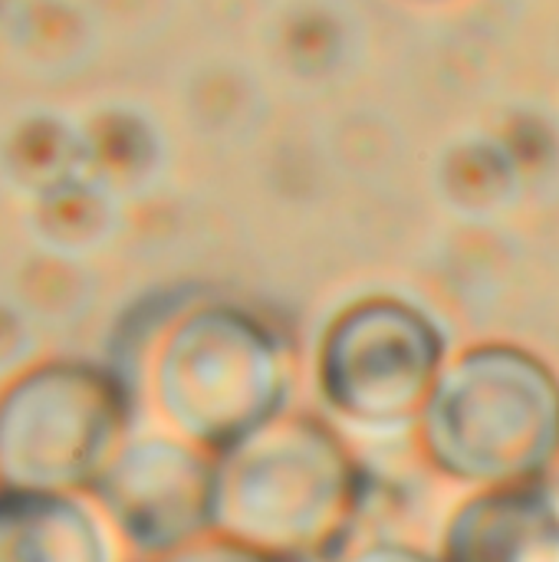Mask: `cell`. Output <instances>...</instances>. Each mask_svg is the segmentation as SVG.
<instances>
[{
  "instance_id": "6da1fadb",
  "label": "cell",
  "mask_w": 559,
  "mask_h": 562,
  "mask_svg": "<svg viewBox=\"0 0 559 562\" xmlns=\"http://www.w3.org/2000/svg\"><path fill=\"white\" fill-rule=\"evenodd\" d=\"M109 362L158 425L224 454L293 408L297 342L260 306L211 290H161L122 319Z\"/></svg>"
},
{
  "instance_id": "7a4b0ae2",
  "label": "cell",
  "mask_w": 559,
  "mask_h": 562,
  "mask_svg": "<svg viewBox=\"0 0 559 562\" xmlns=\"http://www.w3.org/2000/svg\"><path fill=\"white\" fill-rule=\"evenodd\" d=\"M422 458L458 484L544 481L559 448L557 369L514 339H478L445 362L415 425Z\"/></svg>"
},
{
  "instance_id": "3957f363",
  "label": "cell",
  "mask_w": 559,
  "mask_h": 562,
  "mask_svg": "<svg viewBox=\"0 0 559 562\" xmlns=\"http://www.w3.org/2000/svg\"><path fill=\"white\" fill-rule=\"evenodd\" d=\"M362 497V471L339 425L290 408L217 454L214 533L277 560L320 557L343 540Z\"/></svg>"
},
{
  "instance_id": "277c9868",
  "label": "cell",
  "mask_w": 559,
  "mask_h": 562,
  "mask_svg": "<svg viewBox=\"0 0 559 562\" xmlns=\"http://www.w3.org/2000/svg\"><path fill=\"white\" fill-rule=\"evenodd\" d=\"M138 395L109 359H40L0 385V484L89 494L138 422Z\"/></svg>"
},
{
  "instance_id": "5b68a950",
  "label": "cell",
  "mask_w": 559,
  "mask_h": 562,
  "mask_svg": "<svg viewBox=\"0 0 559 562\" xmlns=\"http://www.w3.org/2000/svg\"><path fill=\"white\" fill-rule=\"evenodd\" d=\"M451 352L445 323L418 300L389 290L353 296L316 336V402L339 428L415 431Z\"/></svg>"
},
{
  "instance_id": "8992f818",
  "label": "cell",
  "mask_w": 559,
  "mask_h": 562,
  "mask_svg": "<svg viewBox=\"0 0 559 562\" xmlns=\"http://www.w3.org/2000/svg\"><path fill=\"white\" fill-rule=\"evenodd\" d=\"M217 454L158 428L132 431L89 487V501L142 560L214 533Z\"/></svg>"
},
{
  "instance_id": "52a82bcc",
  "label": "cell",
  "mask_w": 559,
  "mask_h": 562,
  "mask_svg": "<svg viewBox=\"0 0 559 562\" xmlns=\"http://www.w3.org/2000/svg\"><path fill=\"white\" fill-rule=\"evenodd\" d=\"M441 562H559V501L544 481L484 487L448 520Z\"/></svg>"
},
{
  "instance_id": "ba28073f",
  "label": "cell",
  "mask_w": 559,
  "mask_h": 562,
  "mask_svg": "<svg viewBox=\"0 0 559 562\" xmlns=\"http://www.w3.org/2000/svg\"><path fill=\"white\" fill-rule=\"evenodd\" d=\"M0 562H112L109 524L89 494L0 484Z\"/></svg>"
},
{
  "instance_id": "9c48e42d",
  "label": "cell",
  "mask_w": 559,
  "mask_h": 562,
  "mask_svg": "<svg viewBox=\"0 0 559 562\" xmlns=\"http://www.w3.org/2000/svg\"><path fill=\"white\" fill-rule=\"evenodd\" d=\"M145 562H283L277 557H267L247 543H237L231 537H221V533H208L175 553H165V557H155V560Z\"/></svg>"
},
{
  "instance_id": "30bf717a",
  "label": "cell",
  "mask_w": 559,
  "mask_h": 562,
  "mask_svg": "<svg viewBox=\"0 0 559 562\" xmlns=\"http://www.w3.org/2000/svg\"><path fill=\"white\" fill-rule=\"evenodd\" d=\"M346 562H441V560H432L428 553H422V550H412V547L382 543V547H369V550L356 553L353 560H346Z\"/></svg>"
},
{
  "instance_id": "8fae6325",
  "label": "cell",
  "mask_w": 559,
  "mask_h": 562,
  "mask_svg": "<svg viewBox=\"0 0 559 562\" xmlns=\"http://www.w3.org/2000/svg\"><path fill=\"white\" fill-rule=\"evenodd\" d=\"M544 484L554 491V497L559 501V448H557V458H554V464H550V471H547V477H544Z\"/></svg>"
},
{
  "instance_id": "7c38bea8",
  "label": "cell",
  "mask_w": 559,
  "mask_h": 562,
  "mask_svg": "<svg viewBox=\"0 0 559 562\" xmlns=\"http://www.w3.org/2000/svg\"><path fill=\"white\" fill-rule=\"evenodd\" d=\"M415 3H451V0H415Z\"/></svg>"
}]
</instances>
